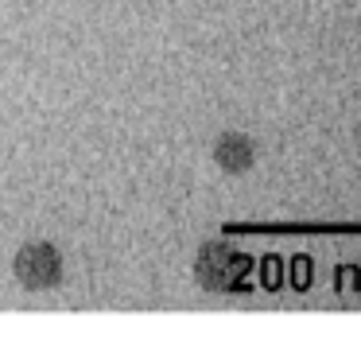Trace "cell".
I'll use <instances>...</instances> for the list:
<instances>
[{
  "label": "cell",
  "mask_w": 361,
  "mask_h": 346,
  "mask_svg": "<svg viewBox=\"0 0 361 346\" xmlns=\"http://www.w3.org/2000/svg\"><path fill=\"white\" fill-rule=\"evenodd\" d=\"M12 273L27 292H47L63 280V257L51 241H27L12 261Z\"/></svg>",
  "instance_id": "obj_1"
},
{
  "label": "cell",
  "mask_w": 361,
  "mask_h": 346,
  "mask_svg": "<svg viewBox=\"0 0 361 346\" xmlns=\"http://www.w3.org/2000/svg\"><path fill=\"white\" fill-rule=\"evenodd\" d=\"M245 268H249V261H245L233 245L210 241V245H202V253H198L195 273H198V284H202V288L226 292V288H233V284L245 276Z\"/></svg>",
  "instance_id": "obj_2"
},
{
  "label": "cell",
  "mask_w": 361,
  "mask_h": 346,
  "mask_svg": "<svg viewBox=\"0 0 361 346\" xmlns=\"http://www.w3.org/2000/svg\"><path fill=\"white\" fill-rule=\"evenodd\" d=\"M214 160L221 164V172H249V164H252V144L245 141V136H237V133H226L218 144H214Z\"/></svg>",
  "instance_id": "obj_3"
}]
</instances>
